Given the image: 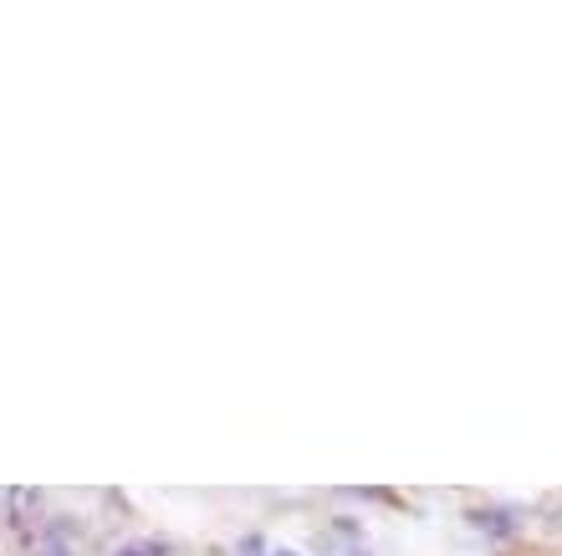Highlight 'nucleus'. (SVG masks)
Returning a JSON list of instances; mask_svg holds the SVG:
<instances>
[{
  "mask_svg": "<svg viewBox=\"0 0 562 556\" xmlns=\"http://www.w3.org/2000/svg\"><path fill=\"white\" fill-rule=\"evenodd\" d=\"M113 556H169V546L164 542H128V546H119Z\"/></svg>",
  "mask_w": 562,
  "mask_h": 556,
  "instance_id": "f257e3e1",
  "label": "nucleus"
},
{
  "mask_svg": "<svg viewBox=\"0 0 562 556\" xmlns=\"http://www.w3.org/2000/svg\"><path fill=\"white\" fill-rule=\"evenodd\" d=\"M271 556H302V552H292V546H281V552H271Z\"/></svg>",
  "mask_w": 562,
  "mask_h": 556,
  "instance_id": "f03ea898",
  "label": "nucleus"
}]
</instances>
